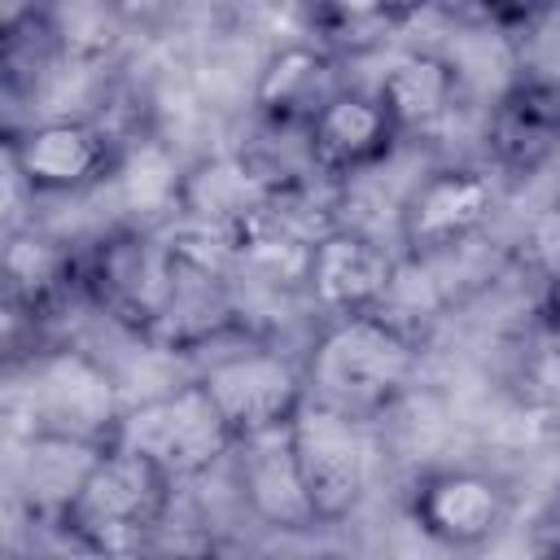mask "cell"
<instances>
[{
	"label": "cell",
	"mask_w": 560,
	"mask_h": 560,
	"mask_svg": "<svg viewBox=\"0 0 560 560\" xmlns=\"http://www.w3.org/2000/svg\"><path fill=\"white\" fill-rule=\"evenodd\" d=\"M101 451H105V446H92V442L31 433V438H26V451H22L18 464H13L18 494H26L39 516L61 521V512H66L70 499L79 494V486H83V477H88V468L96 464Z\"/></svg>",
	"instance_id": "cell-17"
},
{
	"label": "cell",
	"mask_w": 560,
	"mask_h": 560,
	"mask_svg": "<svg viewBox=\"0 0 560 560\" xmlns=\"http://www.w3.org/2000/svg\"><path fill=\"white\" fill-rule=\"evenodd\" d=\"M494 210V179L477 166H438L411 184L398 206V245L411 262L464 249Z\"/></svg>",
	"instance_id": "cell-8"
},
{
	"label": "cell",
	"mask_w": 560,
	"mask_h": 560,
	"mask_svg": "<svg viewBox=\"0 0 560 560\" xmlns=\"http://www.w3.org/2000/svg\"><path fill=\"white\" fill-rule=\"evenodd\" d=\"M512 499L503 481L477 468H438L416 481L411 490V521L442 547L468 551L490 542L508 525Z\"/></svg>",
	"instance_id": "cell-11"
},
{
	"label": "cell",
	"mask_w": 560,
	"mask_h": 560,
	"mask_svg": "<svg viewBox=\"0 0 560 560\" xmlns=\"http://www.w3.org/2000/svg\"><path fill=\"white\" fill-rule=\"evenodd\" d=\"M197 381L206 385L210 402L219 407V416L236 442L289 429L306 402L302 368L293 359H284L280 350H267V346L228 350Z\"/></svg>",
	"instance_id": "cell-7"
},
{
	"label": "cell",
	"mask_w": 560,
	"mask_h": 560,
	"mask_svg": "<svg viewBox=\"0 0 560 560\" xmlns=\"http://www.w3.org/2000/svg\"><path fill=\"white\" fill-rule=\"evenodd\" d=\"M560 149V79L521 74L512 79L486 114V153L490 162L521 179L534 175Z\"/></svg>",
	"instance_id": "cell-12"
},
{
	"label": "cell",
	"mask_w": 560,
	"mask_h": 560,
	"mask_svg": "<svg viewBox=\"0 0 560 560\" xmlns=\"http://www.w3.org/2000/svg\"><path fill=\"white\" fill-rule=\"evenodd\" d=\"M398 284V258L359 228H324L311 241L302 289L328 319L385 311Z\"/></svg>",
	"instance_id": "cell-9"
},
{
	"label": "cell",
	"mask_w": 560,
	"mask_h": 560,
	"mask_svg": "<svg viewBox=\"0 0 560 560\" xmlns=\"http://www.w3.org/2000/svg\"><path fill=\"white\" fill-rule=\"evenodd\" d=\"M9 162L31 192H83L118 171V149L92 118H39L9 136Z\"/></svg>",
	"instance_id": "cell-10"
},
{
	"label": "cell",
	"mask_w": 560,
	"mask_h": 560,
	"mask_svg": "<svg viewBox=\"0 0 560 560\" xmlns=\"http://www.w3.org/2000/svg\"><path fill=\"white\" fill-rule=\"evenodd\" d=\"M542 560H560V516L547 525V534H542Z\"/></svg>",
	"instance_id": "cell-20"
},
{
	"label": "cell",
	"mask_w": 560,
	"mask_h": 560,
	"mask_svg": "<svg viewBox=\"0 0 560 560\" xmlns=\"http://www.w3.org/2000/svg\"><path fill=\"white\" fill-rule=\"evenodd\" d=\"M411 9H381V4H328L311 13V26L319 31V48L341 57V52H368L385 44V35L407 22Z\"/></svg>",
	"instance_id": "cell-18"
},
{
	"label": "cell",
	"mask_w": 560,
	"mask_h": 560,
	"mask_svg": "<svg viewBox=\"0 0 560 560\" xmlns=\"http://www.w3.org/2000/svg\"><path fill=\"white\" fill-rule=\"evenodd\" d=\"M394 144H398V127L389 122L385 105L376 101V92H359V88H346L341 96H332L324 114L306 127V153L315 175L324 179L359 175L385 162Z\"/></svg>",
	"instance_id": "cell-13"
},
{
	"label": "cell",
	"mask_w": 560,
	"mask_h": 560,
	"mask_svg": "<svg viewBox=\"0 0 560 560\" xmlns=\"http://www.w3.org/2000/svg\"><path fill=\"white\" fill-rule=\"evenodd\" d=\"M232 455H236V486H241V494H245V503H249V512L258 521H267L276 529H306V525H315L311 503H306L302 481H298L289 429L236 442Z\"/></svg>",
	"instance_id": "cell-15"
},
{
	"label": "cell",
	"mask_w": 560,
	"mask_h": 560,
	"mask_svg": "<svg viewBox=\"0 0 560 560\" xmlns=\"http://www.w3.org/2000/svg\"><path fill=\"white\" fill-rule=\"evenodd\" d=\"M79 284L114 324L153 341L175 289V245L149 232H114L83 258Z\"/></svg>",
	"instance_id": "cell-6"
},
{
	"label": "cell",
	"mask_w": 560,
	"mask_h": 560,
	"mask_svg": "<svg viewBox=\"0 0 560 560\" xmlns=\"http://www.w3.org/2000/svg\"><path fill=\"white\" fill-rule=\"evenodd\" d=\"M175 481L127 446H105L79 494L61 512V529L96 560H131L162 525Z\"/></svg>",
	"instance_id": "cell-2"
},
{
	"label": "cell",
	"mask_w": 560,
	"mask_h": 560,
	"mask_svg": "<svg viewBox=\"0 0 560 560\" xmlns=\"http://www.w3.org/2000/svg\"><path fill=\"white\" fill-rule=\"evenodd\" d=\"M341 92H346V83H341V70H337L332 52H324L319 44H284L258 70L254 109L262 114V122L271 131L306 136V127Z\"/></svg>",
	"instance_id": "cell-14"
},
{
	"label": "cell",
	"mask_w": 560,
	"mask_h": 560,
	"mask_svg": "<svg viewBox=\"0 0 560 560\" xmlns=\"http://www.w3.org/2000/svg\"><path fill=\"white\" fill-rule=\"evenodd\" d=\"M547 324H551L556 337H560V276L547 280Z\"/></svg>",
	"instance_id": "cell-19"
},
{
	"label": "cell",
	"mask_w": 560,
	"mask_h": 560,
	"mask_svg": "<svg viewBox=\"0 0 560 560\" xmlns=\"http://www.w3.org/2000/svg\"><path fill=\"white\" fill-rule=\"evenodd\" d=\"M459 66L442 52H402L385 66V74L376 79V101L385 105L389 122L398 127V136L407 131H429L438 127L455 105H459Z\"/></svg>",
	"instance_id": "cell-16"
},
{
	"label": "cell",
	"mask_w": 560,
	"mask_h": 560,
	"mask_svg": "<svg viewBox=\"0 0 560 560\" xmlns=\"http://www.w3.org/2000/svg\"><path fill=\"white\" fill-rule=\"evenodd\" d=\"M416 368H420L416 332L389 311H372V315L328 319L306 350L302 376L311 402H324L368 424L407 394Z\"/></svg>",
	"instance_id": "cell-1"
},
{
	"label": "cell",
	"mask_w": 560,
	"mask_h": 560,
	"mask_svg": "<svg viewBox=\"0 0 560 560\" xmlns=\"http://www.w3.org/2000/svg\"><path fill=\"white\" fill-rule=\"evenodd\" d=\"M289 446H293L298 481H302V494L311 503L315 525L346 521L372 486L368 424L306 398L289 424Z\"/></svg>",
	"instance_id": "cell-4"
},
{
	"label": "cell",
	"mask_w": 560,
	"mask_h": 560,
	"mask_svg": "<svg viewBox=\"0 0 560 560\" xmlns=\"http://www.w3.org/2000/svg\"><path fill=\"white\" fill-rule=\"evenodd\" d=\"M109 446H127L144 455L153 468H162L171 481H188L210 472L219 459H228L236 438L223 424L219 407L210 402L206 385L184 381L175 389L144 398L140 407H127Z\"/></svg>",
	"instance_id": "cell-3"
},
{
	"label": "cell",
	"mask_w": 560,
	"mask_h": 560,
	"mask_svg": "<svg viewBox=\"0 0 560 560\" xmlns=\"http://www.w3.org/2000/svg\"><path fill=\"white\" fill-rule=\"evenodd\" d=\"M26 411H31V433L74 438L92 446H109L122 420L114 376L105 372V363H96L88 350L74 346H52L31 359Z\"/></svg>",
	"instance_id": "cell-5"
}]
</instances>
